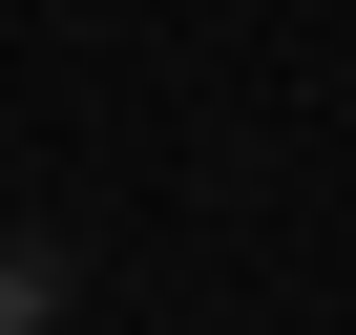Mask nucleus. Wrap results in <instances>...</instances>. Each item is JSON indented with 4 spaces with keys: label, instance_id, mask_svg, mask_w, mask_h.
<instances>
[]
</instances>
